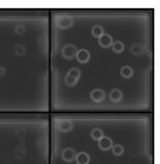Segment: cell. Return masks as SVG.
Returning <instances> with one entry per match:
<instances>
[{
  "mask_svg": "<svg viewBox=\"0 0 160 164\" xmlns=\"http://www.w3.org/2000/svg\"><path fill=\"white\" fill-rule=\"evenodd\" d=\"M99 141H100L99 142L100 147H101L102 149H108V148H110V146H111V140H110L109 138H107V136H102Z\"/></svg>",
  "mask_w": 160,
  "mask_h": 164,
  "instance_id": "2",
  "label": "cell"
},
{
  "mask_svg": "<svg viewBox=\"0 0 160 164\" xmlns=\"http://www.w3.org/2000/svg\"><path fill=\"white\" fill-rule=\"evenodd\" d=\"M66 82H67L69 84H74V83H76V80H74L72 76L67 75V76H66Z\"/></svg>",
  "mask_w": 160,
  "mask_h": 164,
  "instance_id": "15",
  "label": "cell"
},
{
  "mask_svg": "<svg viewBox=\"0 0 160 164\" xmlns=\"http://www.w3.org/2000/svg\"><path fill=\"white\" fill-rule=\"evenodd\" d=\"M92 34L95 36V37H101L103 34H102V28L100 26H95L93 29H92Z\"/></svg>",
  "mask_w": 160,
  "mask_h": 164,
  "instance_id": "8",
  "label": "cell"
},
{
  "mask_svg": "<svg viewBox=\"0 0 160 164\" xmlns=\"http://www.w3.org/2000/svg\"><path fill=\"white\" fill-rule=\"evenodd\" d=\"M109 97H110V99H113V101H115V102H116V101H120L121 97H122V93H121L120 90L114 89V90H111V93H110Z\"/></svg>",
  "mask_w": 160,
  "mask_h": 164,
  "instance_id": "5",
  "label": "cell"
},
{
  "mask_svg": "<svg viewBox=\"0 0 160 164\" xmlns=\"http://www.w3.org/2000/svg\"><path fill=\"white\" fill-rule=\"evenodd\" d=\"M16 32L17 34H23L24 32V27H17L16 28Z\"/></svg>",
  "mask_w": 160,
  "mask_h": 164,
  "instance_id": "17",
  "label": "cell"
},
{
  "mask_svg": "<svg viewBox=\"0 0 160 164\" xmlns=\"http://www.w3.org/2000/svg\"><path fill=\"white\" fill-rule=\"evenodd\" d=\"M92 136H93V139H95V140H100V139L102 138V132H101V129H98V128L93 129V131H92Z\"/></svg>",
  "mask_w": 160,
  "mask_h": 164,
  "instance_id": "10",
  "label": "cell"
},
{
  "mask_svg": "<svg viewBox=\"0 0 160 164\" xmlns=\"http://www.w3.org/2000/svg\"><path fill=\"white\" fill-rule=\"evenodd\" d=\"M99 42L102 46H109L111 44V37L109 35H102L101 37H99Z\"/></svg>",
  "mask_w": 160,
  "mask_h": 164,
  "instance_id": "4",
  "label": "cell"
},
{
  "mask_svg": "<svg viewBox=\"0 0 160 164\" xmlns=\"http://www.w3.org/2000/svg\"><path fill=\"white\" fill-rule=\"evenodd\" d=\"M132 52H142V49L138 45H133L132 46Z\"/></svg>",
  "mask_w": 160,
  "mask_h": 164,
  "instance_id": "16",
  "label": "cell"
},
{
  "mask_svg": "<svg viewBox=\"0 0 160 164\" xmlns=\"http://www.w3.org/2000/svg\"><path fill=\"white\" fill-rule=\"evenodd\" d=\"M77 57H78L79 61L85 62V61H87V60L89 59V53L87 52L86 50H81V51H79V52L77 53Z\"/></svg>",
  "mask_w": 160,
  "mask_h": 164,
  "instance_id": "3",
  "label": "cell"
},
{
  "mask_svg": "<svg viewBox=\"0 0 160 164\" xmlns=\"http://www.w3.org/2000/svg\"><path fill=\"white\" fill-rule=\"evenodd\" d=\"M91 97L93 101H95V102H99V101H102L103 99V97H105V93L102 91V90H93L91 94Z\"/></svg>",
  "mask_w": 160,
  "mask_h": 164,
  "instance_id": "1",
  "label": "cell"
},
{
  "mask_svg": "<svg viewBox=\"0 0 160 164\" xmlns=\"http://www.w3.org/2000/svg\"><path fill=\"white\" fill-rule=\"evenodd\" d=\"M15 51L17 53H20V54H22V53H24V47H23L22 45H17L15 47Z\"/></svg>",
  "mask_w": 160,
  "mask_h": 164,
  "instance_id": "14",
  "label": "cell"
},
{
  "mask_svg": "<svg viewBox=\"0 0 160 164\" xmlns=\"http://www.w3.org/2000/svg\"><path fill=\"white\" fill-rule=\"evenodd\" d=\"M121 74L124 76V77H129L132 75V68L129 67V66H125V67L122 68V71H121Z\"/></svg>",
  "mask_w": 160,
  "mask_h": 164,
  "instance_id": "7",
  "label": "cell"
},
{
  "mask_svg": "<svg viewBox=\"0 0 160 164\" xmlns=\"http://www.w3.org/2000/svg\"><path fill=\"white\" fill-rule=\"evenodd\" d=\"M69 75H70V76H72L74 80H77V79L80 76V72H79L78 69H72V71L69 73Z\"/></svg>",
  "mask_w": 160,
  "mask_h": 164,
  "instance_id": "12",
  "label": "cell"
},
{
  "mask_svg": "<svg viewBox=\"0 0 160 164\" xmlns=\"http://www.w3.org/2000/svg\"><path fill=\"white\" fill-rule=\"evenodd\" d=\"M77 161H78L79 164H86L89 161V157H88L87 154H79V155L77 156Z\"/></svg>",
  "mask_w": 160,
  "mask_h": 164,
  "instance_id": "6",
  "label": "cell"
},
{
  "mask_svg": "<svg viewBox=\"0 0 160 164\" xmlns=\"http://www.w3.org/2000/svg\"><path fill=\"white\" fill-rule=\"evenodd\" d=\"M122 153H123L122 146H115L114 147V154L115 155H121Z\"/></svg>",
  "mask_w": 160,
  "mask_h": 164,
  "instance_id": "13",
  "label": "cell"
},
{
  "mask_svg": "<svg viewBox=\"0 0 160 164\" xmlns=\"http://www.w3.org/2000/svg\"><path fill=\"white\" fill-rule=\"evenodd\" d=\"M73 51H74V47H73L72 45H67V46L64 47V54H65L66 57H69V58L73 56Z\"/></svg>",
  "mask_w": 160,
  "mask_h": 164,
  "instance_id": "9",
  "label": "cell"
},
{
  "mask_svg": "<svg viewBox=\"0 0 160 164\" xmlns=\"http://www.w3.org/2000/svg\"><path fill=\"white\" fill-rule=\"evenodd\" d=\"M113 49H114L115 52H121L123 50V44L121 42H116L114 44V46H113Z\"/></svg>",
  "mask_w": 160,
  "mask_h": 164,
  "instance_id": "11",
  "label": "cell"
}]
</instances>
